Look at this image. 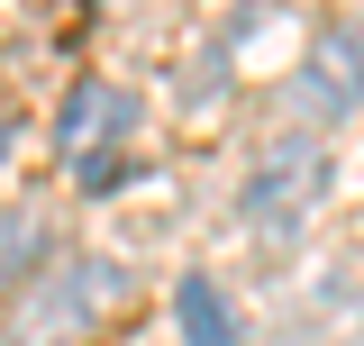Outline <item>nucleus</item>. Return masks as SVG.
<instances>
[{
	"label": "nucleus",
	"mask_w": 364,
	"mask_h": 346,
	"mask_svg": "<svg viewBox=\"0 0 364 346\" xmlns=\"http://www.w3.org/2000/svg\"><path fill=\"white\" fill-rule=\"evenodd\" d=\"M119 173H128V155H82V164H73V182H82V192H109Z\"/></svg>",
	"instance_id": "6"
},
{
	"label": "nucleus",
	"mask_w": 364,
	"mask_h": 346,
	"mask_svg": "<svg viewBox=\"0 0 364 346\" xmlns=\"http://www.w3.org/2000/svg\"><path fill=\"white\" fill-rule=\"evenodd\" d=\"M318 201H328V146L310 137H282L255 155V182H246V228H264V237H291V228H310Z\"/></svg>",
	"instance_id": "1"
},
{
	"label": "nucleus",
	"mask_w": 364,
	"mask_h": 346,
	"mask_svg": "<svg viewBox=\"0 0 364 346\" xmlns=\"http://www.w3.org/2000/svg\"><path fill=\"white\" fill-rule=\"evenodd\" d=\"M0 146H9V128H0Z\"/></svg>",
	"instance_id": "7"
},
{
	"label": "nucleus",
	"mask_w": 364,
	"mask_h": 346,
	"mask_svg": "<svg viewBox=\"0 0 364 346\" xmlns=\"http://www.w3.org/2000/svg\"><path fill=\"white\" fill-rule=\"evenodd\" d=\"M128 292V273L119 264H73V273H55L37 301L46 310H18L9 319V346H55V337H73L82 319H100V301H119Z\"/></svg>",
	"instance_id": "2"
},
{
	"label": "nucleus",
	"mask_w": 364,
	"mask_h": 346,
	"mask_svg": "<svg viewBox=\"0 0 364 346\" xmlns=\"http://www.w3.org/2000/svg\"><path fill=\"white\" fill-rule=\"evenodd\" d=\"M301 110H328V119L364 110V28H328V46L301 64Z\"/></svg>",
	"instance_id": "4"
},
{
	"label": "nucleus",
	"mask_w": 364,
	"mask_h": 346,
	"mask_svg": "<svg viewBox=\"0 0 364 346\" xmlns=\"http://www.w3.org/2000/svg\"><path fill=\"white\" fill-rule=\"evenodd\" d=\"M128 128H136V91L73 83V91H64V119H55V146L82 164V155H109V137H128Z\"/></svg>",
	"instance_id": "3"
},
{
	"label": "nucleus",
	"mask_w": 364,
	"mask_h": 346,
	"mask_svg": "<svg viewBox=\"0 0 364 346\" xmlns=\"http://www.w3.org/2000/svg\"><path fill=\"white\" fill-rule=\"evenodd\" d=\"M173 319H182V346H237V310L219 301L210 273H191V283L173 292Z\"/></svg>",
	"instance_id": "5"
}]
</instances>
